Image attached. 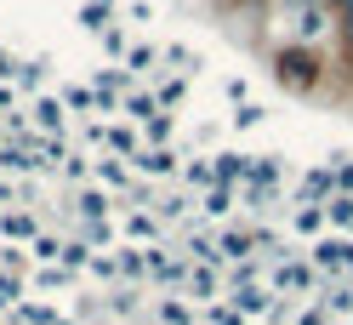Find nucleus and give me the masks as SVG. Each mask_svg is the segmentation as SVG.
<instances>
[{"mask_svg":"<svg viewBox=\"0 0 353 325\" xmlns=\"http://www.w3.org/2000/svg\"><path fill=\"white\" fill-rule=\"evenodd\" d=\"M262 23H274V46H325L336 35V12L330 0H268Z\"/></svg>","mask_w":353,"mask_h":325,"instance_id":"obj_1","label":"nucleus"},{"mask_svg":"<svg viewBox=\"0 0 353 325\" xmlns=\"http://www.w3.org/2000/svg\"><path fill=\"white\" fill-rule=\"evenodd\" d=\"M268 75H274L279 92L314 97L319 86L330 80V63H325V52H314V46H274V52H268Z\"/></svg>","mask_w":353,"mask_h":325,"instance_id":"obj_2","label":"nucleus"},{"mask_svg":"<svg viewBox=\"0 0 353 325\" xmlns=\"http://www.w3.org/2000/svg\"><path fill=\"white\" fill-rule=\"evenodd\" d=\"M268 286H274V297H319L325 279L314 274V263H307V257H285V263H274Z\"/></svg>","mask_w":353,"mask_h":325,"instance_id":"obj_3","label":"nucleus"},{"mask_svg":"<svg viewBox=\"0 0 353 325\" xmlns=\"http://www.w3.org/2000/svg\"><path fill=\"white\" fill-rule=\"evenodd\" d=\"M183 160H188V155H183L176 143H171V148H143V155L131 160V171H137L143 183H171V177H183Z\"/></svg>","mask_w":353,"mask_h":325,"instance_id":"obj_4","label":"nucleus"},{"mask_svg":"<svg viewBox=\"0 0 353 325\" xmlns=\"http://www.w3.org/2000/svg\"><path fill=\"white\" fill-rule=\"evenodd\" d=\"M63 206L74 211V223H108V217H114V194L108 188H69Z\"/></svg>","mask_w":353,"mask_h":325,"instance_id":"obj_5","label":"nucleus"},{"mask_svg":"<svg viewBox=\"0 0 353 325\" xmlns=\"http://www.w3.org/2000/svg\"><path fill=\"white\" fill-rule=\"evenodd\" d=\"M29 120H34L40 137H63V132H69V108H63L57 92H40V97L29 103Z\"/></svg>","mask_w":353,"mask_h":325,"instance_id":"obj_6","label":"nucleus"},{"mask_svg":"<svg viewBox=\"0 0 353 325\" xmlns=\"http://www.w3.org/2000/svg\"><path fill=\"white\" fill-rule=\"evenodd\" d=\"M40 234H46V228H40V217H34L29 206H23V211H17V206L0 211V240H6V246H23V251H29Z\"/></svg>","mask_w":353,"mask_h":325,"instance_id":"obj_7","label":"nucleus"},{"mask_svg":"<svg viewBox=\"0 0 353 325\" xmlns=\"http://www.w3.org/2000/svg\"><path fill=\"white\" fill-rule=\"evenodd\" d=\"M330 194H336V177H330V166H307L302 177H296V188H291V200H302V206H325Z\"/></svg>","mask_w":353,"mask_h":325,"instance_id":"obj_8","label":"nucleus"},{"mask_svg":"<svg viewBox=\"0 0 353 325\" xmlns=\"http://www.w3.org/2000/svg\"><path fill=\"white\" fill-rule=\"evenodd\" d=\"M342 251H347V234H325V240L307 246V263H314L319 279H336L342 274Z\"/></svg>","mask_w":353,"mask_h":325,"instance_id":"obj_9","label":"nucleus"},{"mask_svg":"<svg viewBox=\"0 0 353 325\" xmlns=\"http://www.w3.org/2000/svg\"><path fill=\"white\" fill-rule=\"evenodd\" d=\"M183 297L205 314L211 302H223V297H228V286H223V274H216V268H194V274H188V286H183Z\"/></svg>","mask_w":353,"mask_h":325,"instance_id":"obj_10","label":"nucleus"},{"mask_svg":"<svg viewBox=\"0 0 353 325\" xmlns=\"http://www.w3.org/2000/svg\"><path fill=\"white\" fill-rule=\"evenodd\" d=\"M223 302H234V308L245 314V319H262V314L274 308V286H268V279H256V286H234Z\"/></svg>","mask_w":353,"mask_h":325,"instance_id":"obj_11","label":"nucleus"},{"mask_svg":"<svg viewBox=\"0 0 353 325\" xmlns=\"http://www.w3.org/2000/svg\"><path fill=\"white\" fill-rule=\"evenodd\" d=\"M314 302H319V308H325L330 319H353V279H347V274H336V279H325Z\"/></svg>","mask_w":353,"mask_h":325,"instance_id":"obj_12","label":"nucleus"},{"mask_svg":"<svg viewBox=\"0 0 353 325\" xmlns=\"http://www.w3.org/2000/svg\"><path fill=\"white\" fill-rule=\"evenodd\" d=\"M125 240H131V246H165L171 228H165L154 211H125Z\"/></svg>","mask_w":353,"mask_h":325,"instance_id":"obj_13","label":"nucleus"},{"mask_svg":"<svg viewBox=\"0 0 353 325\" xmlns=\"http://www.w3.org/2000/svg\"><path fill=\"white\" fill-rule=\"evenodd\" d=\"M216 251H223L228 263H251V257H256L251 223H228V228H216Z\"/></svg>","mask_w":353,"mask_h":325,"instance_id":"obj_14","label":"nucleus"},{"mask_svg":"<svg viewBox=\"0 0 353 325\" xmlns=\"http://www.w3.org/2000/svg\"><path fill=\"white\" fill-rule=\"evenodd\" d=\"M103 155H114V160H137L143 155V132H137V126H131V120H114V126H108V148H103Z\"/></svg>","mask_w":353,"mask_h":325,"instance_id":"obj_15","label":"nucleus"},{"mask_svg":"<svg viewBox=\"0 0 353 325\" xmlns=\"http://www.w3.org/2000/svg\"><path fill=\"white\" fill-rule=\"evenodd\" d=\"M92 177H97V188H108V194H125L131 183H137V177H131V166L114 160V155H97V160H92Z\"/></svg>","mask_w":353,"mask_h":325,"instance_id":"obj_16","label":"nucleus"},{"mask_svg":"<svg viewBox=\"0 0 353 325\" xmlns=\"http://www.w3.org/2000/svg\"><path fill=\"white\" fill-rule=\"evenodd\" d=\"M114 263H120V286L143 291V279H148V257H143V246H114Z\"/></svg>","mask_w":353,"mask_h":325,"instance_id":"obj_17","label":"nucleus"},{"mask_svg":"<svg viewBox=\"0 0 353 325\" xmlns=\"http://www.w3.org/2000/svg\"><path fill=\"white\" fill-rule=\"evenodd\" d=\"M120 115H125V120L143 132V126H148V120H160L165 108H160V97H154V92H143V86H137V92H131V97L120 103Z\"/></svg>","mask_w":353,"mask_h":325,"instance_id":"obj_18","label":"nucleus"},{"mask_svg":"<svg viewBox=\"0 0 353 325\" xmlns=\"http://www.w3.org/2000/svg\"><path fill=\"white\" fill-rule=\"evenodd\" d=\"M63 240H69L63 228H46V234L29 246V263H34V268H63Z\"/></svg>","mask_w":353,"mask_h":325,"instance_id":"obj_19","label":"nucleus"},{"mask_svg":"<svg viewBox=\"0 0 353 325\" xmlns=\"http://www.w3.org/2000/svg\"><path fill=\"white\" fill-rule=\"evenodd\" d=\"M211 166H216V183H223V188H239V183L251 177V155H234V148L211 155Z\"/></svg>","mask_w":353,"mask_h":325,"instance_id":"obj_20","label":"nucleus"},{"mask_svg":"<svg viewBox=\"0 0 353 325\" xmlns=\"http://www.w3.org/2000/svg\"><path fill=\"white\" fill-rule=\"evenodd\" d=\"M291 234H302V240H325V234H330L325 228V206H302L296 200L291 206Z\"/></svg>","mask_w":353,"mask_h":325,"instance_id":"obj_21","label":"nucleus"},{"mask_svg":"<svg viewBox=\"0 0 353 325\" xmlns=\"http://www.w3.org/2000/svg\"><path fill=\"white\" fill-rule=\"evenodd\" d=\"M279 177H285V155H256V160H251V177H245V183H256V188L279 194Z\"/></svg>","mask_w":353,"mask_h":325,"instance_id":"obj_22","label":"nucleus"},{"mask_svg":"<svg viewBox=\"0 0 353 325\" xmlns=\"http://www.w3.org/2000/svg\"><path fill=\"white\" fill-rule=\"evenodd\" d=\"M188 206H194V200H188V194H176V188H165V194H160V200H154V217H160V223H165V228H171V223H176V228H183V223H188V217H194Z\"/></svg>","mask_w":353,"mask_h":325,"instance_id":"obj_23","label":"nucleus"},{"mask_svg":"<svg viewBox=\"0 0 353 325\" xmlns=\"http://www.w3.org/2000/svg\"><path fill=\"white\" fill-rule=\"evenodd\" d=\"M103 308H108V319H137V308H143V291L114 286V291H103Z\"/></svg>","mask_w":353,"mask_h":325,"instance_id":"obj_24","label":"nucleus"},{"mask_svg":"<svg viewBox=\"0 0 353 325\" xmlns=\"http://www.w3.org/2000/svg\"><path fill=\"white\" fill-rule=\"evenodd\" d=\"M200 314H194V302L188 297H160L154 302V325H194Z\"/></svg>","mask_w":353,"mask_h":325,"instance_id":"obj_25","label":"nucleus"},{"mask_svg":"<svg viewBox=\"0 0 353 325\" xmlns=\"http://www.w3.org/2000/svg\"><path fill=\"white\" fill-rule=\"evenodd\" d=\"M234 206H239V194H234V188H223V183L200 194V217H211V223H223V217H234Z\"/></svg>","mask_w":353,"mask_h":325,"instance_id":"obj_26","label":"nucleus"},{"mask_svg":"<svg viewBox=\"0 0 353 325\" xmlns=\"http://www.w3.org/2000/svg\"><path fill=\"white\" fill-rule=\"evenodd\" d=\"M46 75H52V57H29V63H23V75H17V92H23V103H34V97H40Z\"/></svg>","mask_w":353,"mask_h":325,"instance_id":"obj_27","label":"nucleus"},{"mask_svg":"<svg viewBox=\"0 0 353 325\" xmlns=\"http://www.w3.org/2000/svg\"><path fill=\"white\" fill-rule=\"evenodd\" d=\"M325 228L330 234H353V194H330L325 200Z\"/></svg>","mask_w":353,"mask_h":325,"instance_id":"obj_28","label":"nucleus"},{"mask_svg":"<svg viewBox=\"0 0 353 325\" xmlns=\"http://www.w3.org/2000/svg\"><path fill=\"white\" fill-rule=\"evenodd\" d=\"M74 23H80L85 35H97V40H103L108 29H114V12H108V6H97V0H85V6L74 12Z\"/></svg>","mask_w":353,"mask_h":325,"instance_id":"obj_29","label":"nucleus"},{"mask_svg":"<svg viewBox=\"0 0 353 325\" xmlns=\"http://www.w3.org/2000/svg\"><path fill=\"white\" fill-rule=\"evenodd\" d=\"M154 97H160V108L171 115V108H183V97H188V80H183V75H154Z\"/></svg>","mask_w":353,"mask_h":325,"instance_id":"obj_30","label":"nucleus"},{"mask_svg":"<svg viewBox=\"0 0 353 325\" xmlns=\"http://www.w3.org/2000/svg\"><path fill=\"white\" fill-rule=\"evenodd\" d=\"M92 246H85L80 240V234H69V240H63V268H69V274H85V268H92Z\"/></svg>","mask_w":353,"mask_h":325,"instance_id":"obj_31","label":"nucleus"},{"mask_svg":"<svg viewBox=\"0 0 353 325\" xmlns=\"http://www.w3.org/2000/svg\"><path fill=\"white\" fill-rule=\"evenodd\" d=\"M160 63H171V75H200V57H194L188 46H176V40H171V46H160Z\"/></svg>","mask_w":353,"mask_h":325,"instance_id":"obj_32","label":"nucleus"},{"mask_svg":"<svg viewBox=\"0 0 353 325\" xmlns=\"http://www.w3.org/2000/svg\"><path fill=\"white\" fill-rule=\"evenodd\" d=\"M183 183H188L194 194L216 188V166H211V160H183Z\"/></svg>","mask_w":353,"mask_h":325,"instance_id":"obj_33","label":"nucleus"},{"mask_svg":"<svg viewBox=\"0 0 353 325\" xmlns=\"http://www.w3.org/2000/svg\"><path fill=\"white\" fill-rule=\"evenodd\" d=\"M63 108H69V115H97V92L92 86H63Z\"/></svg>","mask_w":353,"mask_h":325,"instance_id":"obj_34","label":"nucleus"},{"mask_svg":"<svg viewBox=\"0 0 353 325\" xmlns=\"http://www.w3.org/2000/svg\"><path fill=\"white\" fill-rule=\"evenodd\" d=\"M171 132H176V115H160L143 126V148H171Z\"/></svg>","mask_w":353,"mask_h":325,"instance_id":"obj_35","label":"nucleus"},{"mask_svg":"<svg viewBox=\"0 0 353 325\" xmlns=\"http://www.w3.org/2000/svg\"><path fill=\"white\" fill-rule=\"evenodd\" d=\"M74 234L92 251H103V246H114V217H108V223H74Z\"/></svg>","mask_w":353,"mask_h":325,"instance_id":"obj_36","label":"nucleus"},{"mask_svg":"<svg viewBox=\"0 0 353 325\" xmlns=\"http://www.w3.org/2000/svg\"><path fill=\"white\" fill-rule=\"evenodd\" d=\"M85 274H92V279H103V286L114 291V286H120V263H114V251H97V257H92V268H85Z\"/></svg>","mask_w":353,"mask_h":325,"instance_id":"obj_37","label":"nucleus"},{"mask_svg":"<svg viewBox=\"0 0 353 325\" xmlns=\"http://www.w3.org/2000/svg\"><path fill=\"white\" fill-rule=\"evenodd\" d=\"M0 274H34V263H29V251L23 246H0Z\"/></svg>","mask_w":353,"mask_h":325,"instance_id":"obj_38","label":"nucleus"},{"mask_svg":"<svg viewBox=\"0 0 353 325\" xmlns=\"http://www.w3.org/2000/svg\"><path fill=\"white\" fill-rule=\"evenodd\" d=\"M154 63H160V46H131V52H125V69H131V75H160Z\"/></svg>","mask_w":353,"mask_h":325,"instance_id":"obj_39","label":"nucleus"},{"mask_svg":"<svg viewBox=\"0 0 353 325\" xmlns=\"http://www.w3.org/2000/svg\"><path fill=\"white\" fill-rule=\"evenodd\" d=\"M29 297V279L23 274H0V308H17Z\"/></svg>","mask_w":353,"mask_h":325,"instance_id":"obj_40","label":"nucleus"},{"mask_svg":"<svg viewBox=\"0 0 353 325\" xmlns=\"http://www.w3.org/2000/svg\"><path fill=\"white\" fill-rule=\"evenodd\" d=\"M69 279H74L69 268H34V274H29V286H34V291H63Z\"/></svg>","mask_w":353,"mask_h":325,"instance_id":"obj_41","label":"nucleus"},{"mask_svg":"<svg viewBox=\"0 0 353 325\" xmlns=\"http://www.w3.org/2000/svg\"><path fill=\"white\" fill-rule=\"evenodd\" d=\"M330 12H336V35H342V46L353 57V0H330Z\"/></svg>","mask_w":353,"mask_h":325,"instance_id":"obj_42","label":"nucleus"},{"mask_svg":"<svg viewBox=\"0 0 353 325\" xmlns=\"http://www.w3.org/2000/svg\"><path fill=\"white\" fill-rule=\"evenodd\" d=\"M200 319H205V325H251L245 314H239V308H234V302H211V308H205Z\"/></svg>","mask_w":353,"mask_h":325,"instance_id":"obj_43","label":"nucleus"},{"mask_svg":"<svg viewBox=\"0 0 353 325\" xmlns=\"http://www.w3.org/2000/svg\"><path fill=\"white\" fill-rule=\"evenodd\" d=\"M330 177H336V194H353V155H330Z\"/></svg>","mask_w":353,"mask_h":325,"instance_id":"obj_44","label":"nucleus"},{"mask_svg":"<svg viewBox=\"0 0 353 325\" xmlns=\"http://www.w3.org/2000/svg\"><path fill=\"white\" fill-rule=\"evenodd\" d=\"M262 120H268V108H262V103H239L234 108V132H251V126H262Z\"/></svg>","mask_w":353,"mask_h":325,"instance_id":"obj_45","label":"nucleus"},{"mask_svg":"<svg viewBox=\"0 0 353 325\" xmlns=\"http://www.w3.org/2000/svg\"><path fill=\"white\" fill-rule=\"evenodd\" d=\"M97 46H103V52H108V57H114V63H125V52H131V40H125V29H120V23H114V29H108V35H103V40H97Z\"/></svg>","mask_w":353,"mask_h":325,"instance_id":"obj_46","label":"nucleus"},{"mask_svg":"<svg viewBox=\"0 0 353 325\" xmlns=\"http://www.w3.org/2000/svg\"><path fill=\"white\" fill-rule=\"evenodd\" d=\"M80 143H92V148H108V120H85V126H80Z\"/></svg>","mask_w":353,"mask_h":325,"instance_id":"obj_47","label":"nucleus"},{"mask_svg":"<svg viewBox=\"0 0 353 325\" xmlns=\"http://www.w3.org/2000/svg\"><path fill=\"white\" fill-rule=\"evenodd\" d=\"M80 177H92V160H85V155H69V166H63V183H80Z\"/></svg>","mask_w":353,"mask_h":325,"instance_id":"obj_48","label":"nucleus"},{"mask_svg":"<svg viewBox=\"0 0 353 325\" xmlns=\"http://www.w3.org/2000/svg\"><path fill=\"white\" fill-rule=\"evenodd\" d=\"M291 325H330V314L319 308V302H302V308H296V319Z\"/></svg>","mask_w":353,"mask_h":325,"instance_id":"obj_49","label":"nucleus"},{"mask_svg":"<svg viewBox=\"0 0 353 325\" xmlns=\"http://www.w3.org/2000/svg\"><path fill=\"white\" fill-rule=\"evenodd\" d=\"M223 92H228V103H234V108H239V103H251V97H245V80H239V75L223 86Z\"/></svg>","mask_w":353,"mask_h":325,"instance_id":"obj_50","label":"nucleus"},{"mask_svg":"<svg viewBox=\"0 0 353 325\" xmlns=\"http://www.w3.org/2000/svg\"><path fill=\"white\" fill-rule=\"evenodd\" d=\"M12 108H17V92H12V86H0V120H6Z\"/></svg>","mask_w":353,"mask_h":325,"instance_id":"obj_51","label":"nucleus"},{"mask_svg":"<svg viewBox=\"0 0 353 325\" xmlns=\"http://www.w3.org/2000/svg\"><path fill=\"white\" fill-rule=\"evenodd\" d=\"M97 6H108V12H120V0H97Z\"/></svg>","mask_w":353,"mask_h":325,"instance_id":"obj_52","label":"nucleus"},{"mask_svg":"<svg viewBox=\"0 0 353 325\" xmlns=\"http://www.w3.org/2000/svg\"><path fill=\"white\" fill-rule=\"evenodd\" d=\"M6 143H12V137H6V126H0V148H6Z\"/></svg>","mask_w":353,"mask_h":325,"instance_id":"obj_53","label":"nucleus"},{"mask_svg":"<svg viewBox=\"0 0 353 325\" xmlns=\"http://www.w3.org/2000/svg\"><path fill=\"white\" fill-rule=\"evenodd\" d=\"M108 325H114V319H108Z\"/></svg>","mask_w":353,"mask_h":325,"instance_id":"obj_54","label":"nucleus"},{"mask_svg":"<svg viewBox=\"0 0 353 325\" xmlns=\"http://www.w3.org/2000/svg\"><path fill=\"white\" fill-rule=\"evenodd\" d=\"M0 211H6V206H0Z\"/></svg>","mask_w":353,"mask_h":325,"instance_id":"obj_55","label":"nucleus"}]
</instances>
